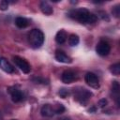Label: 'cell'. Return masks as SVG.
<instances>
[{
	"label": "cell",
	"mask_w": 120,
	"mask_h": 120,
	"mask_svg": "<svg viewBox=\"0 0 120 120\" xmlns=\"http://www.w3.org/2000/svg\"><path fill=\"white\" fill-rule=\"evenodd\" d=\"M40 9H41V11H42L45 15H51V14H52V12H53L52 8L49 5L48 2H45V1H42V2L40 3Z\"/></svg>",
	"instance_id": "14"
},
{
	"label": "cell",
	"mask_w": 120,
	"mask_h": 120,
	"mask_svg": "<svg viewBox=\"0 0 120 120\" xmlns=\"http://www.w3.org/2000/svg\"><path fill=\"white\" fill-rule=\"evenodd\" d=\"M67 33L65 30H59L56 35H55V41L58 43V44H63L66 40H67Z\"/></svg>",
	"instance_id": "13"
},
{
	"label": "cell",
	"mask_w": 120,
	"mask_h": 120,
	"mask_svg": "<svg viewBox=\"0 0 120 120\" xmlns=\"http://www.w3.org/2000/svg\"><path fill=\"white\" fill-rule=\"evenodd\" d=\"M84 80H85V82L88 85H90L91 87H93V88H98L99 87V81H98V78L97 77V75L95 73L87 72L85 74Z\"/></svg>",
	"instance_id": "6"
},
{
	"label": "cell",
	"mask_w": 120,
	"mask_h": 120,
	"mask_svg": "<svg viewBox=\"0 0 120 120\" xmlns=\"http://www.w3.org/2000/svg\"><path fill=\"white\" fill-rule=\"evenodd\" d=\"M15 24L19 28H25L30 24V22L28 19H26L24 17H17L15 20Z\"/></svg>",
	"instance_id": "12"
},
{
	"label": "cell",
	"mask_w": 120,
	"mask_h": 120,
	"mask_svg": "<svg viewBox=\"0 0 120 120\" xmlns=\"http://www.w3.org/2000/svg\"><path fill=\"white\" fill-rule=\"evenodd\" d=\"M8 92L11 96V99L13 102H20L23 98V95L21 92V90L15 88V87H10L8 88Z\"/></svg>",
	"instance_id": "7"
},
{
	"label": "cell",
	"mask_w": 120,
	"mask_h": 120,
	"mask_svg": "<svg viewBox=\"0 0 120 120\" xmlns=\"http://www.w3.org/2000/svg\"><path fill=\"white\" fill-rule=\"evenodd\" d=\"M110 51H111V46L105 40H100L98 43L97 47H96V52L100 56H106V55H108L109 52H110Z\"/></svg>",
	"instance_id": "5"
},
{
	"label": "cell",
	"mask_w": 120,
	"mask_h": 120,
	"mask_svg": "<svg viewBox=\"0 0 120 120\" xmlns=\"http://www.w3.org/2000/svg\"><path fill=\"white\" fill-rule=\"evenodd\" d=\"M110 70H111V72H112L113 75L118 76V75L120 74V64H119V63H115V64L112 65V66L110 67Z\"/></svg>",
	"instance_id": "16"
},
{
	"label": "cell",
	"mask_w": 120,
	"mask_h": 120,
	"mask_svg": "<svg viewBox=\"0 0 120 120\" xmlns=\"http://www.w3.org/2000/svg\"><path fill=\"white\" fill-rule=\"evenodd\" d=\"M61 120H70V118H68V117H64V118H62Z\"/></svg>",
	"instance_id": "24"
},
{
	"label": "cell",
	"mask_w": 120,
	"mask_h": 120,
	"mask_svg": "<svg viewBox=\"0 0 120 120\" xmlns=\"http://www.w3.org/2000/svg\"><path fill=\"white\" fill-rule=\"evenodd\" d=\"M33 81L37 82H41V83H47L45 79H41V78H34Z\"/></svg>",
	"instance_id": "22"
},
{
	"label": "cell",
	"mask_w": 120,
	"mask_h": 120,
	"mask_svg": "<svg viewBox=\"0 0 120 120\" xmlns=\"http://www.w3.org/2000/svg\"><path fill=\"white\" fill-rule=\"evenodd\" d=\"M13 62L15 63V65H16L23 73H29V72H30L31 67H30L29 63H28L25 59H23V58H22V57H20V56H13Z\"/></svg>",
	"instance_id": "4"
},
{
	"label": "cell",
	"mask_w": 120,
	"mask_h": 120,
	"mask_svg": "<svg viewBox=\"0 0 120 120\" xmlns=\"http://www.w3.org/2000/svg\"><path fill=\"white\" fill-rule=\"evenodd\" d=\"M61 80L64 83H70L75 80V73L71 70H66L62 73Z\"/></svg>",
	"instance_id": "10"
},
{
	"label": "cell",
	"mask_w": 120,
	"mask_h": 120,
	"mask_svg": "<svg viewBox=\"0 0 120 120\" xmlns=\"http://www.w3.org/2000/svg\"><path fill=\"white\" fill-rule=\"evenodd\" d=\"M112 15H114L115 17H119L120 15V8H119V5H116L112 8Z\"/></svg>",
	"instance_id": "18"
},
{
	"label": "cell",
	"mask_w": 120,
	"mask_h": 120,
	"mask_svg": "<svg viewBox=\"0 0 120 120\" xmlns=\"http://www.w3.org/2000/svg\"><path fill=\"white\" fill-rule=\"evenodd\" d=\"M65 112V107H64L62 104H59V105L54 109V112L57 113V114H60V113H62V112Z\"/></svg>",
	"instance_id": "21"
},
{
	"label": "cell",
	"mask_w": 120,
	"mask_h": 120,
	"mask_svg": "<svg viewBox=\"0 0 120 120\" xmlns=\"http://www.w3.org/2000/svg\"><path fill=\"white\" fill-rule=\"evenodd\" d=\"M58 94H59V96L60 97H62V98H67L68 95H69V92H68V89H65V88H62V89H60V91L58 92Z\"/></svg>",
	"instance_id": "20"
},
{
	"label": "cell",
	"mask_w": 120,
	"mask_h": 120,
	"mask_svg": "<svg viewBox=\"0 0 120 120\" xmlns=\"http://www.w3.org/2000/svg\"><path fill=\"white\" fill-rule=\"evenodd\" d=\"M41 115L44 117H52L55 112H54V109L50 105V104H45L41 107L40 110Z\"/></svg>",
	"instance_id": "11"
},
{
	"label": "cell",
	"mask_w": 120,
	"mask_h": 120,
	"mask_svg": "<svg viewBox=\"0 0 120 120\" xmlns=\"http://www.w3.org/2000/svg\"><path fill=\"white\" fill-rule=\"evenodd\" d=\"M55 59L61 63H71L72 62V59L68 55L66 54L63 51H60V50H57L55 52Z\"/></svg>",
	"instance_id": "9"
},
{
	"label": "cell",
	"mask_w": 120,
	"mask_h": 120,
	"mask_svg": "<svg viewBox=\"0 0 120 120\" xmlns=\"http://www.w3.org/2000/svg\"><path fill=\"white\" fill-rule=\"evenodd\" d=\"M112 91L113 94H115L116 96V98H118V94H119V83L114 81L112 82Z\"/></svg>",
	"instance_id": "17"
},
{
	"label": "cell",
	"mask_w": 120,
	"mask_h": 120,
	"mask_svg": "<svg viewBox=\"0 0 120 120\" xmlns=\"http://www.w3.org/2000/svg\"><path fill=\"white\" fill-rule=\"evenodd\" d=\"M0 68L4 70L7 73H13L14 72V68L13 66L4 57L0 58Z\"/></svg>",
	"instance_id": "8"
},
{
	"label": "cell",
	"mask_w": 120,
	"mask_h": 120,
	"mask_svg": "<svg viewBox=\"0 0 120 120\" xmlns=\"http://www.w3.org/2000/svg\"><path fill=\"white\" fill-rule=\"evenodd\" d=\"M68 16L81 23H94L97 22L98 17L91 13L86 8H75L68 12Z\"/></svg>",
	"instance_id": "1"
},
{
	"label": "cell",
	"mask_w": 120,
	"mask_h": 120,
	"mask_svg": "<svg viewBox=\"0 0 120 120\" xmlns=\"http://www.w3.org/2000/svg\"><path fill=\"white\" fill-rule=\"evenodd\" d=\"M8 8V1L2 0L0 2V9L1 10H7Z\"/></svg>",
	"instance_id": "19"
},
{
	"label": "cell",
	"mask_w": 120,
	"mask_h": 120,
	"mask_svg": "<svg viewBox=\"0 0 120 120\" xmlns=\"http://www.w3.org/2000/svg\"><path fill=\"white\" fill-rule=\"evenodd\" d=\"M79 41H80L79 37L77 35H75V34H71L69 36V38H68V44L70 46H76V45H78Z\"/></svg>",
	"instance_id": "15"
},
{
	"label": "cell",
	"mask_w": 120,
	"mask_h": 120,
	"mask_svg": "<svg viewBox=\"0 0 120 120\" xmlns=\"http://www.w3.org/2000/svg\"><path fill=\"white\" fill-rule=\"evenodd\" d=\"M73 93H74V98L79 101L80 103H85L91 97H92V93L82 87H76L73 89Z\"/></svg>",
	"instance_id": "3"
},
{
	"label": "cell",
	"mask_w": 120,
	"mask_h": 120,
	"mask_svg": "<svg viewBox=\"0 0 120 120\" xmlns=\"http://www.w3.org/2000/svg\"><path fill=\"white\" fill-rule=\"evenodd\" d=\"M106 104H107V100H106L105 98L99 100V102H98V105H99V107H101V108H103L104 106H106Z\"/></svg>",
	"instance_id": "23"
},
{
	"label": "cell",
	"mask_w": 120,
	"mask_h": 120,
	"mask_svg": "<svg viewBox=\"0 0 120 120\" xmlns=\"http://www.w3.org/2000/svg\"><path fill=\"white\" fill-rule=\"evenodd\" d=\"M44 34L38 29H33L28 34V41L32 48L38 49L44 42Z\"/></svg>",
	"instance_id": "2"
}]
</instances>
